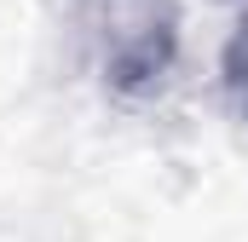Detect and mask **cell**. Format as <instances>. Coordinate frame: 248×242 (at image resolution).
I'll use <instances>...</instances> for the list:
<instances>
[{
    "mask_svg": "<svg viewBox=\"0 0 248 242\" xmlns=\"http://www.w3.org/2000/svg\"><path fill=\"white\" fill-rule=\"evenodd\" d=\"M225 87H231V98H237V110L248 116V23L225 41Z\"/></svg>",
    "mask_w": 248,
    "mask_h": 242,
    "instance_id": "7a4b0ae2",
    "label": "cell"
},
{
    "mask_svg": "<svg viewBox=\"0 0 248 242\" xmlns=\"http://www.w3.org/2000/svg\"><path fill=\"white\" fill-rule=\"evenodd\" d=\"M81 29L104 63L116 92H150L179 52V6L173 0H81Z\"/></svg>",
    "mask_w": 248,
    "mask_h": 242,
    "instance_id": "6da1fadb",
    "label": "cell"
}]
</instances>
